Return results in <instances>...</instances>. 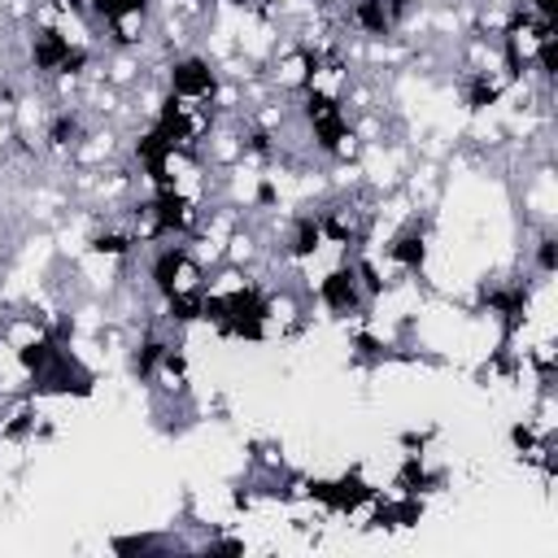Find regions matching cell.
Returning <instances> with one entry per match:
<instances>
[{
	"mask_svg": "<svg viewBox=\"0 0 558 558\" xmlns=\"http://www.w3.org/2000/svg\"><path fill=\"white\" fill-rule=\"evenodd\" d=\"M218 78H222L218 65H214L201 48L174 52L170 65H166V92H170V96H183V100H192V105H209Z\"/></svg>",
	"mask_w": 558,
	"mask_h": 558,
	"instance_id": "obj_1",
	"label": "cell"
}]
</instances>
